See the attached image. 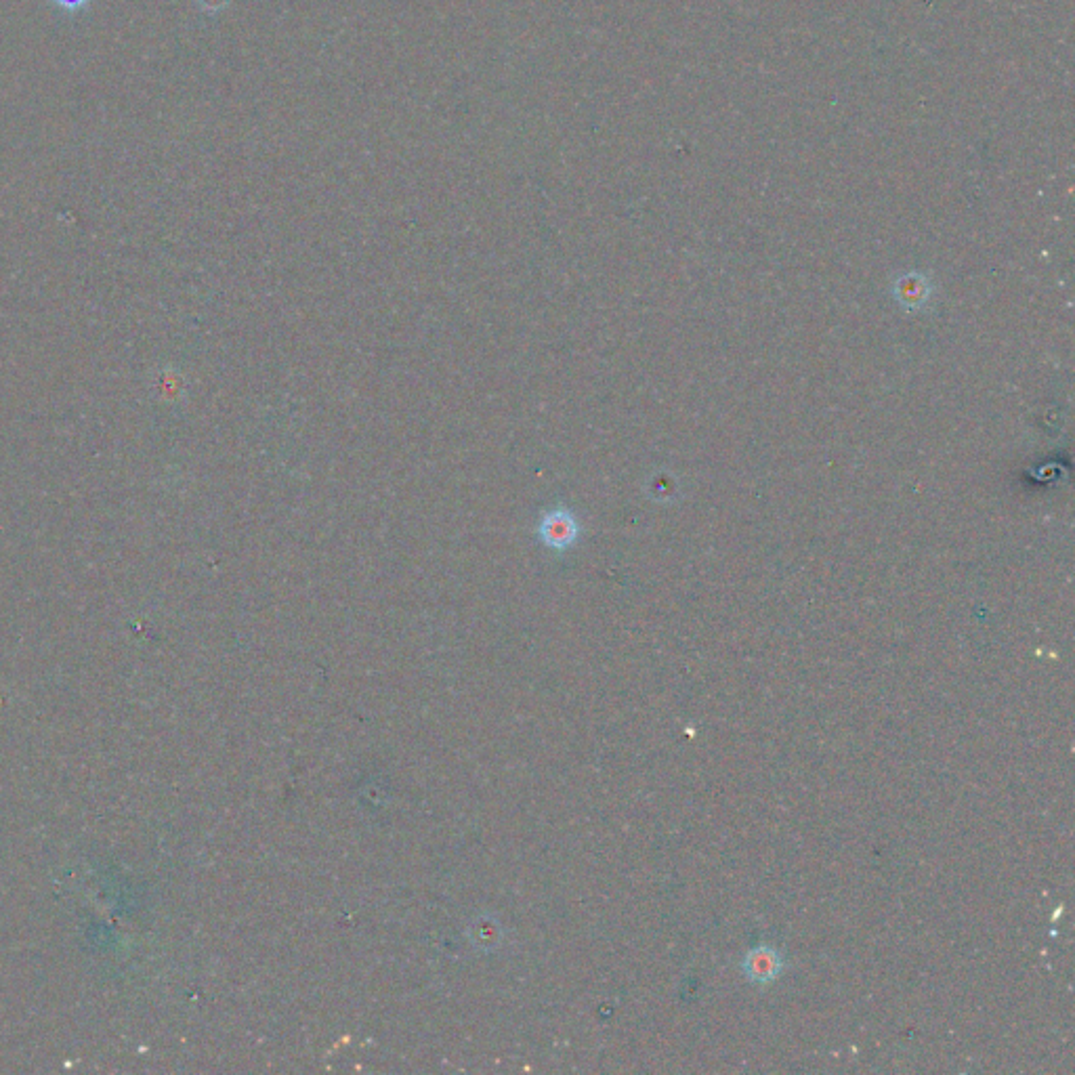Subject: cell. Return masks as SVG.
Listing matches in <instances>:
<instances>
[{"label":"cell","instance_id":"3","mask_svg":"<svg viewBox=\"0 0 1075 1075\" xmlns=\"http://www.w3.org/2000/svg\"><path fill=\"white\" fill-rule=\"evenodd\" d=\"M903 286H905V288L899 290V294H901V297L908 299L910 305H914V303H922V301L926 299V286H924L922 280L908 278V280H903Z\"/></svg>","mask_w":1075,"mask_h":1075},{"label":"cell","instance_id":"1","mask_svg":"<svg viewBox=\"0 0 1075 1075\" xmlns=\"http://www.w3.org/2000/svg\"><path fill=\"white\" fill-rule=\"evenodd\" d=\"M784 958L775 947L758 945L750 950L742 962V971L756 985H767L782 975Z\"/></svg>","mask_w":1075,"mask_h":1075},{"label":"cell","instance_id":"2","mask_svg":"<svg viewBox=\"0 0 1075 1075\" xmlns=\"http://www.w3.org/2000/svg\"><path fill=\"white\" fill-rule=\"evenodd\" d=\"M576 530H574V523L569 521L565 515H555L551 517V521H548V530H546V538L555 542L557 546L561 544H567L569 540L574 538Z\"/></svg>","mask_w":1075,"mask_h":1075}]
</instances>
